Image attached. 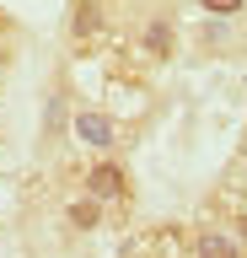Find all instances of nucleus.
<instances>
[{"mask_svg":"<svg viewBox=\"0 0 247 258\" xmlns=\"http://www.w3.org/2000/svg\"><path fill=\"white\" fill-rule=\"evenodd\" d=\"M108 27V11H102V0H75V16H70V38L75 48H92Z\"/></svg>","mask_w":247,"mask_h":258,"instance_id":"2","label":"nucleus"},{"mask_svg":"<svg viewBox=\"0 0 247 258\" xmlns=\"http://www.w3.org/2000/svg\"><path fill=\"white\" fill-rule=\"evenodd\" d=\"M236 242L247 247V215H236Z\"/></svg>","mask_w":247,"mask_h":258,"instance_id":"8","label":"nucleus"},{"mask_svg":"<svg viewBox=\"0 0 247 258\" xmlns=\"http://www.w3.org/2000/svg\"><path fill=\"white\" fill-rule=\"evenodd\" d=\"M140 48H145V59H167V54H172V22L156 16V22L140 32Z\"/></svg>","mask_w":247,"mask_h":258,"instance_id":"4","label":"nucleus"},{"mask_svg":"<svg viewBox=\"0 0 247 258\" xmlns=\"http://www.w3.org/2000/svg\"><path fill=\"white\" fill-rule=\"evenodd\" d=\"M247 247L236 242V231H199V242H194V258H242Z\"/></svg>","mask_w":247,"mask_h":258,"instance_id":"3","label":"nucleus"},{"mask_svg":"<svg viewBox=\"0 0 247 258\" xmlns=\"http://www.w3.org/2000/svg\"><path fill=\"white\" fill-rule=\"evenodd\" d=\"M86 194H92L97 205H129V172H124L118 161H97V167L86 172Z\"/></svg>","mask_w":247,"mask_h":258,"instance_id":"1","label":"nucleus"},{"mask_svg":"<svg viewBox=\"0 0 247 258\" xmlns=\"http://www.w3.org/2000/svg\"><path fill=\"white\" fill-rule=\"evenodd\" d=\"M247 0H204V11H215V16H231V11H242Z\"/></svg>","mask_w":247,"mask_h":258,"instance_id":"7","label":"nucleus"},{"mask_svg":"<svg viewBox=\"0 0 247 258\" xmlns=\"http://www.w3.org/2000/svg\"><path fill=\"white\" fill-rule=\"evenodd\" d=\"M65 215H70V226H75V231H97V226H102V205L92 199V194L70 199V210H65Z\"/></svg>","mask_w":247,"mask_h":258,"instance_id":"5","label":"nucleus"},{"mask_svg":"<svg viewBox=\"0 0 247 258\" xmlns=\"http://www.w3.org/2000/svg\"><path fill=\"white\" fill-rule=\"evenodd\" d=\"M75 135L92 140V145H108L113 140V124H108V113H81V118H75Z\"/></svg>","mask_w":247,"mask_h":258,"instance_id":"6","label":"nucleus"}]
</instances>
